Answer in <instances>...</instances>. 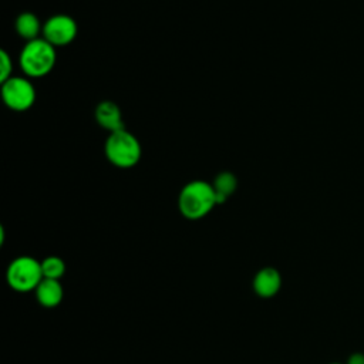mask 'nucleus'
<instances>
[{"mask_svg": "<svg viewBox=\"0 0 364 364\" xmlns=\"http://www.w3.org/2000/svg\"><path fill=\"white\" fill-rule=\"evenodd\" d=\"M43 38L54 47L70 44L78 33L77 23L67 14H54L43 26Z\"/></svg>", "mask_w": 364, "mask_h": 364, "instance_id": "nucleus-6", "label": "nucleus"}, {"mask_svg": "<svg viewBox=\"0 0 364 364\" xmlns=\"http://www.w3.org/2000/svg\"><path fill=\"white\" fill-rule=\"evenodd\" d=\"M346 364H364V351H354L348 355Z\"/></svg>", "mask_w": 364, "mask_h": 364, "instance_id": "nucleus-14", "label": "nucleus"}, {"mask_svg": "<svg viewBox=\"0 0 364 364\" xmlns=\"http://www.w3.org/2000/svg\"><path fill=\"white\" fill-rule=\"evenodd\" d=\"M0 80H1V82H4L6 80H9L10 77H13L11 75V71H13V63H11V58H10V55L4 51V50H1L0 51Z\"/></svg>", "mask_w": 364, "mask_h": 364, "instance_id": "nucleus-13", "label": "nucleus"}, {"mask_svg": "<svg viewBox=\"0 0 364 364\" xmlns=\"http://www.w3.org/2000/svg\"><path fill=\"white\" fill-rule=\"evenodd\" d=\"M216 205V193L212 183L200 179L188 182L178 196L181 215L191 220L205 218Z\"/></svg>", "mask_w": 364, "mask_h": 364, "instance_id": "nucleus-1", "label": "nucleus"}, {"mask_svg": "<svg viewBox=\"0 0 364 364\" xmlns=\"http://www.w3.org/2000/svg\"><path fill=\"white\" fill-rule=\"evenodd\" d=\"M41 262L31 256H18L13 259L6 270L7 284L16 291H31L43 280Z\"/></svg>", "mask_w": 364, "mask_h": 364, "instance_id": "nucleus-4", "label": "nucleus"}, {"mask_svg": "<svg viewBox=\"0 0 364 364\" xmlns=\"http://www.w3.org/2000/svg\"><path fill=\"white\" fill-rule=\"evenodd\" d=\"M328 364H346V363H338V361H334V363H328Z\"/></svg>", "mask_w": 364, "mask_h": 364, "instance_id": "nucleus-15", "label": "nucleus"}, {"mask_svg": "<svg viewBox=\"0 0 364 364\" xmlns=\"http://www.w3.org/2000/svg\"><path fill=\"white\" fill-rule=\"evenodd\" d=\"M34 293L38 304L46 309L57 307L64 296V290L60 280L54 279H43L40 284L36 287Z\"/></svg>", "mask_w": 364, "mask_h": 364, "instance_id": "nucleus-9", "label": "nucleus"}, {"mask_svg": "<svg viewBox=\"0 0 364 364\" xmlns=\"http://www.w3.org/2000/svg\"><path fill=\"white\" fill-rule=\"evenodd\" d=\"M212 186L216 193V202L218 205H222L228 200V198L236 191L237 179L232 172H220L215 181L212 182Z\"/></svg>", "mask_w": 364, "mask_h": 364, "instance_id": "nucleus-11", "label": "nucleus"}, {"mask_svg": "<svg viewBox=\"0 0 364 364\" xmlns=\"http://www.w3.org/2000/svg\"><path fill=\"white\" fill-rule=\"evenodd\" d=\"M95 119L97 122L109 132H115L124 129L122 114L119 107L112 101H102L95 108Z\"/></svg>", "mask_w": 364, "mask_h": 364, "instance_id": "nucleus-8", "label": "nucleus"}, {"mask_svg": "<svg viewBox=\"0 0 364 364\" xmlns=\"http://www.w3.org/2000/svg\"><path fill=\"white\" fill-rule=\"evenodd\" d=\"M16 31L21 38H24L27 41H31V40L38 38V33L43 31V27H41L40 20L36 14H33L30 11H26V13H21L17 17Z\"/></svg>", "mask_w": 364, "mask_h": 364, "instance_id": "nucleus-10", "label": "nucleus"}, {"mask_svg": "<svg viewBox=\"0 0 364 364\" xmlns=\"http://www.w3.org/2000/svg\"><path fill=\"white\" fill-rule=\"evenodd\" d=\"M41 270L44 279L60 280L65 273V263L58 256H48L41 260Z\"/></svg>", "mask_w": 364, "mask_h": 364, "instance_id": "nucleus-12", "label": "nucleus"}, {"mask_svg": "<svg viewBox=\"0 0 364 364\" xmlns=\"http://www.w3.org/2000/svg\"><path fill=\"white\" fill-rule=\"evenodd\" d=\"M57 61L55 47L46 38H36L27 41L20 51L18 64L23 73L31 78H41L47 75Z\"/></svg>", "mask_w": 364, "mask_h": 364, "instance_id": "nucleus-2", "label": "nucleus"}, {"mask_svg": "<svg viewBox=\"0 0 364 364\" xmlns=\"http://www.w3.org/2000/svg\"><path fill=\"white\" fill-rule=\"evenodd\" d=\"M105 156L117 168L128 169L135 166L142 155V148L135 135L129 131L119 129L109 132L105 141Z\"/></svg>", "mask_w": 364, "mask_h": 364, "instance_id": "nucleus-3", "label": "nucleus"}, {"mask_svg": "<svg viewBox=\"0 0 364 364\" xmlns=\"http://www.w3.org/2000/svg\"><path fill=\"white\" fill-rule=\"evenodd\" d=\"M253 290L262 299L276 296L282 287V274L274 267H263L253 277Z\"/></svg>", "mask_w": 364, "mask_h": 364, "instance_id": "nucleus-7", "label": "nucleus"}, {"mask_svg": "<svg viewBox=\"0 0 364 364\" xmlns=\"http://www.w3.org/2000/svg\"><path fill=\"white\" fill-rule=\"evenodd\" d=\"M1 98L13 111H27L36 101V88L24 77H10L1 85Z\"/></svg>", "mask_w": 364, "mask_h": 364, "instance_id": "nucleus-5", "label": "nucleus"}]
</instances>
